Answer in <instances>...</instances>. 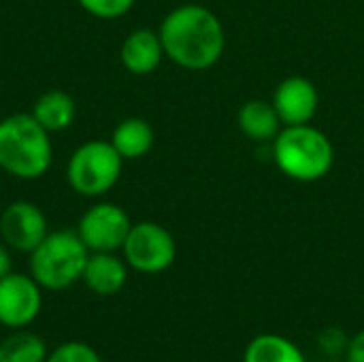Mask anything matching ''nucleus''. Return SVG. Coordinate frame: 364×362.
<instances>
[{"instance_id":"9","label":"nucleus","mask_w":364,"mask_h":362,"mask_svg":"<svg viewBox=\"0 0 364 362\" xmlns=\"http://www.w3.org/2000/svg\"><path fill=\"white\" fill-rule=\"evenodd\" d=\"M49 233L47 215L30 201L11 203L0 215V237L19 254H30Z\"/></svg>"},{"instance_id":"14","label":"nucleus","mask_w":364,"mask_h":362,"mask_svg":"<svg viewBox=\"0 0 364 362\" xmlns=\"http://www.w3.org/2000/svg\"><path fill=\"white\" fill-rule=\"evenodd\" d=\"M154 128L143 117H126L111 132V145L124 160H139L154 147Z\"/></svg>"},{"instance_id":"18","label":"nucleus","mask_w":364,"mask_h":362,"mask_svg":"<svg viewBox=\"0 0 364 362\" xmlns=\"http://www.w3.org/2000/svg\"><path fill=\"white\" fill-rule=\"evenodd\" d=\"M77 4L92 17L117 19L132 11L136 0H77Z\"/></svg>"},{"instance_id":"3","label":"nucleus","mask_w":364,"mask_h":362,"mask_svg":"<svg viewBox=\"0 0 364 362\" xmlns=\"http://www.w3.org/2000/svg\"><path fill=\"white\" fill-rule=\"evenodd\" d=\"M273 160L288 179L314 183L333 171L335 147L331 139L311 124L284 126L273 139Z\"/></svg>"},{"instance_id":"24","label":"nucleus","mask_w":364,"mask_h":362,"mask_svg":"<svg viewBox=\"0 0 364 362\" xmlns=\"http://www.w3.org/2000/svg\"><path fill=\"white\" fill-rule=\"evenodd\" d=\"M173 362H186V361H173Z\"/></svg>"},{"instance_id":"6","label":"nucleus","mask_w":364,"mask_h":362,"mask_svg":"<svg viewBox=\"0 0 364 362\" xmlns=\"http://www.w3.org/2000/svg\"><path fill=\"white\" fill-rule=\"evenodd\" d=\"M122 254L126 265L136 273L158 275L173 267L177 258V241L171 230L158 222H136L124 241Z\"/></svg>"},{"instance_id":"13","label":"nucleus","mask_w":364,"mask_h":362,"mask_svg":"<svg viewBox=\"0 0 364 362\" xmlns=\"http://www.w3.org/2000/svg\"><path fill=\"white\" fill-rule=\"evenodd\" d=\"M237 124H239V130L247 139L260 141V143L273 141L284 126L273 102H267L260 98H252L241 105L237 113Z\"/></svg>"},{"instance_id":"11","label":"nucleus","mask_w":364,"mask_h":362,"mask_svg":"<svg viewBox=\"0 0 364 362\" xmlns=\"http://www.w3.org/2000/svg\"><path fill=\"white\" fill-rule=\"evenodd\" d=\"M164 58L166 55H164L160 34H158V30H149V28L132 30L124 38L122 49H119L122 66L130 75H136V77L151 75Z\"/></svg>"},{"instance_id":"12","label":"nucleus","mask_w":364,"mask_h":362,"mask_svg":"<svg viewBox=\"0 0 364 362\" xmlns=\"http://www.w3.org/2000/svg\"><path fill=\"white\" fill-rule=\"evenodd\" d=\"M128 265L115 252H94L90 254L81 282L85 288L98 297H113L124 290L128 282Z\"/></svg>"},{"instance_id":"19","label":"nucleus","mask_w":364,"mask_h":362,"mask_svg":"<svg viewBox=\"0 0 364 362\" xmlns=\"http://www.w3.org/2000/svg\"><path fill=\"white\" fill-rule=\"evenodd\" d=\"M45 362H102L100 354L83 341H66L49 352Z\"/></svg>"},{"instance_id":"4","label":"nucleus","mask_w":364,"mask_h":362,"mask_svg":"<svg viewBox=\"0 0 364 362\" xmlns=\"http://www.w3.org/2000/svg\"><path fill=\"white\" fill-rule=\"evenodd\" d=\"M28 256V269L36 284L43 290L62 292L81 282L90 250L77 230H53Z\"/></svg>"},{"instance_id":"17","label":"nucleus","mask_w":364,"mask_h":362,"mask_svg":"<svg viewBox=\"0 0 364 362\" xmlns=\"http://www.w3.org/2000/svg\"><path fill=\"white\" fill-rule=\"evenodd\" d=\"M47 344L32 331L19 329L0 341V362H45Z\"/></svg>"},{"instance_id":"15","label":"nucleus","mask_w":364,"mask_h":362,"mask_svg":"<svg viewBox=\"0 0 364 362\" xmlns=\"http://www.w3.org/2000/svg\"><path fill=\"white\" fill-rule=\"evenodd\" d=\"M32 115L47 132H62L75 122L77 105L73 96H68L66 92L49 90L36 98L32 107Z\"/></svg>"},{"instance_id":"5","label":"nucleus","mask_w":364,"mask_h":362,"mask_svg":"<svg viewBox=\"0 0 364 362\" xmlns=\"http://www.w3.org/2000/svg\"><path fill=\"white\" fill-rule=\"evenodd\" d=\"M124 162L111 141H87L70 154L66 181L79 196L100 198L117 186Z\"/></svg>"},{"instance_id":"1","label":"nucleus","mask_w":364,"mask_h":362,"mask_svg":"<svg viewBox=\"0 0 364 362\" xmlns=\"http://www.w3.org/2000/svg\"><path fill=\"white\" fill-rule=\"evenodd\" d=\"M164 55L186 70H207L226 51L222 19L207 6L188 2L164 15L158 28Z\"/></svg>"},{"instance_id":"23","label":"nucleus","mask_w":364,"mask_h":362,"mask_svg":"<svg viewBox=\"0 0 364 362\" xmlns=\"http://www.w3.org/2000/svg\"><path fill=\"white\" fill-rule=\"evenodd\" d=\"M324 362H346V358H326Z\"/></svg>"},{"instance_id":"20","label":"nucleus","mask_w":364,"mask_h":362,"mask_svg":"<svg viewBox=\"0 0 364 362\" xmlns=\"http://www.w3.org/2000/svg\"><path fill=\"white\" fill-rule=\"evenodd\" d=\"M350 337L339 326H326L318 335V348L326 358H346Z\"/></svg>"},{"instance_id":"16","label":"nucleus","mask_w":364,"mask_h":362,"mask_svg":"<svg viewBox=\"0 0 364 362\" xmlns=\"http://www.w3.org/2000/svg\"><path fill=\"white\" fill-rule=\"evenodd\" d=\"M243 362H307L301 348L284 335L262 333L254 337L245 352Z\"/></svg>"},{"instance_id":"21","label":"nucleus","mask_w":364,"mask_h":362,"mask_svg":"<svg viewBox=\"0 0 364 362\" xmlns=\"http://www.w3.org/2000/svg\"><path fill=\"white\" fill-rule=\"evenodd\" d=\"M346 362H364V331L356 333L354 337H350Z\"/></svg>"},{"instance_id":"7","label":"nucleus","mask_w":364,"mask_h":362,"mask_svg":"<svg viewBox=\"0 0 364 362\" xmlns=\"http://www.w3.org/2000/svg\"><path fill=\"white\" fill-rule=\"evenodd\" d=\"M130 228L132 220L126 209L115 203H96L79 218L75 230L90 254H94L122 250Z\"/></svg>"},{"instance_id":"22","label":"nucleus","mask_w":364,"mask_h":362,"mask_svg":"<svg viewBox=\"0 0 364 362\" xmlns=\"http://www.w3.org/2000/svg\"><path fill=\"white\" fill-rule=\"evenodd\" d=\"M9 273H13V256H11V247L6 243H0V280L6 277Z\"/></svg>"},{"instance_id":"8","label":"nucleus","mask_w":364,"mask_h":362,"mask_svg":"<svg viewBox=\"0 0 364 362\" xmlns=\"http://www.w3.org/2000/svg\"><path fill=\"white\" fill-rule=\"evenodd\" d=\"M43 309V288L28 273L0 280V324L11 331L28 329Z\"/></svg>"},{"instance_id":"2","label":"nucleus","mask_w":364,"mask_h":362,"mask_svg":"<svg viewBox=\"0 0 364 362\" xmlns=\"http://www.w3.org/2000/svg\"><path fill=\"white\" fill-rule=\"evenodd\" d=\"M51 132L32 113H13L0 119V169L23 181L41 179L53 162Z\"/></svg>"},{"instance_id":"10","label":"nucleus","mask_w":364,"mask_h":362,"mask_svg":"<svg viewBox=\"0 0 364 362\" xmlns=\"http://www.w3.org/2000/svg\"><path fill=\"white\" fill-rule=\"evenodd\" d=\"M273 107L284 126L311 124L320 107V94L314 81L307 77H288L284 79L273 94Z\"/></svg>"}]
</instances>
